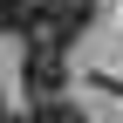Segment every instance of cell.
<instances>
[{
    "label": "cell",
    "instance_id": "6da1fadb",
    "mask_svg": "<svg viewBox=\"0 0 123 123\" xmlns=\"http://www.w3.org/2000/svg\"><path fill=\"white\" fill-rule=\"evenodd\" d=\"M21 89H27V103H55L62 89H68V55H62V48H41V41H27Z\"/></svg>",
    "mask_w": 123,
    "mask_h": 123
}]
</instances>
